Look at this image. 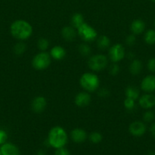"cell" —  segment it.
I'll return each instance as SVG.
<instances>
[{"instance_id": "1", "label": "cell", "mask_w": 155, "mask_h": 155, "mask_svg": "<svg viewBox=\"0 0 155 155\" xmlns=\"http://www.w3.org/2000/svg\"><path fill=\"white\" fill-rule=\"evenodd\" d=\"M10 33L15 39L24 41L31 36L33 27L25 20H16L11 24Z\"/></svg>"}, {"instance_id": "2", "label": "cell", "mask_w": 155, "mask_h": 155, "mask_svg": "<svg viewBox=\"0 0 155 155\" xmlns=\"http://www.w3.org/2000/svg\"><path fill=\"white\" fill-rule=\"evenodd\" d=\"M47 142L50 146L55 149L63 148L68 142L66 131L59 126H55L49 132Z\"/></svg>"}, {"instance_id": "3", "label": "cell", "mask_w": 155, "mask_h": 155, "mask_svg": "<svg viewBox=\"0 0 155 155\" xmlns=\"http://www.w3.org/2000/svg\"><path fill=\"white\" fill-rule=\"evenodd\" d=\"M81 86L88 92H94L99 89L100 79L93 73H84L82 74L79 80Z\"/></svg>"}, {"instance_id": "4", "label": "cell", "mask_w": 155, "mask_h": 155, "mask_svg": "<svg viewBox=\"0 0 155 155\" xmlns=\"http://www.w3.org/2000/svg\"><path fill=\"white\" fill-rule=\"evenodd\" d=\"M52 58L50 53L40 51L37 53L32 59V67L36 71H43L50 67Z\"/></svg>"}, {"instance_id": "5", "label": "cell", "mask_w": 155, "mask_h": 155, "mask_svg": "<svg viewBox=\"0 0 155 155\" xmlns=\"http://www.w3.org/2000/svg\"><path fill=\"white\" fill-rule=\"evenodd\" d=\"M88 65L91 71L99 72L104 70L108 66V58L102 54H94L89 58Z\"/></svg>"}, {"instance_id": "6", "label": "cell", "mask_w": 155, "mask_h": 155, "mask_svg": "<svg viewBox=\"0 0 155 155\" xmlns=\"http://www.w3.org/2000/svg\"><path fill=\"white\" fill-rule=\"evenodd\" d=\"M77 33L81 39L86 42H93L97 37V32L95 29L85 22L77 29Z\"/></svg>"}, {"instance_id": "7", "label": "cell", "mask_w": 155, "mask_h": 155, "mask_svg": "<svg viewBox=\"0 0 155 155\" xmlns=\"http://www.w3.org/2000/svg\"><path fill=\"white\" fill-rule=\"evenodd\" d=\"M109 58L112 63H118L126 57L125 48L122 44L116 43L109 48Z\"/></svg>"}, {"instance_id": "8", "label": "cell", "mask_w": 155, "mask_h": 155, "mask_svg": "<svg viewBox=\"0 0 155 155\" xmlns=\"http://www.w3.org/2000/svg\"><path fill=\"white\" fill-rule=\"evenodd\" d=\"M147 130V127L145 124L141 121H134L131 123L129 127V131L132 136H135V137H141Z\"/></svg>"}, {"instance_id": "9", "label": "cell", "mask_w": 155, "mask_h": 155, "mask_svg": "<svg viewBox=\"0 0 155 155\" xmlns=\"http://www.w3.org/2000/svg\"><path fill=\"white\" fill-rule=\"evenodd\" d=\"M47 105V101L43 96H36L31 101V110L36 114H41L44 111Z\"/></svg>"}, {"instance_id": "10", "label": "cell", "mask_w": 155, "mask_h": 155, "mask_svg": "<svg viewBox=\"0 0 155 155\" xmlns=\"http://www.w3.org/2000/svg\"><path fill=\"white\" fill-rule=\"evenodd\" d=\"M138 104L142 108L150 110L152 107H155V95L150 93L141 95L138 98Z\"/></svg>"}, {"instance_id": "11", "label": "cell", "mask_w": 155, "mask_h": 155, "mask_svg": "<svg viewBox=\"0 0 155 155\" xmlns=\"http://www.w3.org/2000/svg\"><path fill=\"white\" fill-rule=\"evenodd\" d=\"M91 101V96L89 92H81L74 97V104L79 107H85L90 104Z\"/></svg>"}, {"instance_id": "12", "label": "cell", "mask_w": 155, "mask_h": 155, "mask_svg": "<svg viewBox=\"0 0 155 155\" xmlns=\"http://www.w3.org/2000/svg\"><path fill=\"white\" fill-rule=\"evenodd\" d=\"M141 89L147 93H151L155 91V76L147 75L141 83Z\"/></svg>"}, {"instance_id": "13", "label": "cell", "mask_w": 155, "mask_h": 155, "mask_svg": "<svg viewBox=\"0 0 155 155\" xmlns=\"http://www.w3.org/2000/svg\"><path fill=\"white\" fill-rule=\"evenodd\" d=\"M70 136H71L73 142L78 144L83 143L84 142L86 141L87 138H88L86 131L81 128H75L71 130Z\"/></svg>"}, {"instance_id": "14", "label": "cell", "mask_w": 155, "mask_h": 155, "mask_svg": "<svg viewBox=\"0 0 155 155\" xmlns=\"http://www.w3.org/2000/svg\"><path fill=\"white\" fill-rule=\"evenodd\" d=\"M61 34H62V38L65 41L72 42L75 39L78 33L76 31L75 28H74L72 26H65L62 29Z\"/></svg>"}, {"instance_id": "15", "label": "cell", "mask_w": 155, "mask_h": 155, "mask_svg": "<svg viewBox=\"0 0 155 155\" xmlns=\"http://www.w3.org/2000/svg\"><path fill=\"white\" fill-rule=\"evenodd\" d=\"M2 155H20L18 147L10 142H5L0 147Z\"/></svg>"}, {"instance_id": "16", "label": "cell", "mask_w": 155, "mask_h": 155, "mask_svg": "<svg viewBox=\"0 0 155 155\" xmlns=\"http://www.w3.org/2000/svg\"><path fill=\"white\" fill-rule=\"evenodd\" d=\"M50 56L56 61H61L66 55V51L61 45H55L50 49Z\"/></svg>"}, {"instance_id": "17", "label": "cell", "mask_w": 155, "mask_h": 155, "mask_svg": "<svg viewBox=\"0 0 155 155\" xmlns=\"http://www.w3.org/2000/svg\"><path fill=\"white\" fill-rule=\"evenodd\" d=\"M145 30V23L141 19L134 20L130 25V30L135 35L142 33Z\"/></svg>"}, {"instance_id": "18", "label": "cell", "mask_w": 155, "mask_h": 155, "mask_svg": "<svg viewBox=\"0 0 155 155\" xmlns=\"http://www.w3.org/2000/svg\"><path fill=\"white\" fill-rule=\"evenodd\" d=\"M143 65L142 63L138 59H135L132 60L130 65H129V72L132 75H138L141 72Z\"/></svg>"}, {"instance_id": "19", "label": "cell", "mask_w": 155, "mask_h": 155, "mask_svg": "<svg viewBox=\"0 0 155 155\" xmlns=\"http://www.w3.org/2000/svg\"><path fill=\"white\" fill-rule=\"evenodd\" d=\"M97 45L99 49L106 50L110 46V39L105 35H101L97 39Z\"/></svg>"}, {"instance_id": "20", "label": "cell", "mask_w": 155, "mask_h": 155, "mask_svg": "<svg viewBox=\"0 0 155 155\" xmlns=\"http://www.w3.org/2000/svg\"><path fill=\"white\" fill-rule=\"evenodd\" d=\"M139 90L138 88L134 86H129L125 90V95L126 98H132V99L136 101L139 98Z\"/></svg>"}, {"instance_id": "21", "label": "cell", "mask_w": 155, "mask_h": 155, "mask_svg": "<svg viewBox=\"0 0 155 155\" xmlns=\"http://www.w3.org/2000/svg\"><path fill=\"white\" fill-rule=\"evenodd\" d=\"M84 23V16L80 13H75L71 18V24L74 28L78 29L81 25Z\"/></svg>"}, {"instance_id": "22", "label": "cell", "mask_w": 155, "mask_h": 155, "mask_svg": "<svg viewBox=\"0 0 155 155\" xmlns=\"http://www.w3.org/2000/svg\"><path fill=\"white\" fill-rule=\"evenodd\" d=\"M27 50V45L23 41H19L13 47V51L16 55H22Z\"/></svg>"}, {"instance_id": "23", "label": "cell", "mask_w": 155, "mask_h": 155, "mask_svg": "<svg viewBox=\"0 0 155 155\" xmlns=\"http://www.w3.org/2000/svg\"><path fill=\"white\" fill-rule=\"evenodd\" d=\"M144 40L148 45L155 44V30L153 29L147 30L144 33Z\"/></svg>"}, {"instance_id": "24", "label": "cell", "mask_w": 155, "mask_h": 155, "mask_svg": "<svg viewBox=\"0 0 155 155\" xmlns=\"http://www.w3.org/2000/svg\"><path fill=\"white\" fill-rule=\"evenodd\" d=\"M78 51L82 56H89L91 53V48L87 43H81L78 46Z\"/></svg>"}, {"instance_id": "25", "label": "cell", "mask_w": 155, "mask_h": 155, "mask_svg": "<svg viewBox=\"0 0 155 155\" xmlns=\"http://www.w3.org/2000/svg\"><path fill=\"white\" fill-rule=\"evenodd\" d=\"M50 46L49 40L46 38H40L37 41V48L41 51H46Z\"/></svg>"}, {"instance_id": "26", "label": "cell", "mask_w": 155, "mask_h": 155, "mask_svg": "<svg viewBox=\"0 0 155 155\" xmlns=\"http://www.w3.org/2000/svg\"><path fill=\"white\" fill-rule=\"evenodd\" d=\"M88 138H89V140L91 141L92 143L98 144L100 143L102 141V139H103V136H102L101 133H99V132L94 131L92 132V133L89 135V137Z\"/></svg>"}, {"instance_id": "27", "label": "cell", "mask_w": 155, "mask_h": 155, "mask_svg": "<svg viewBox=\"0 0 155 155\" xmlns=\"http://www.w3.org/2000/svg\"><path fill=\"white\" fill-rule=\"evenodd\" d=\"M123 104H124V107L126 110H132L133 109H135V100L132 99V98H126V99L124 100Z\"/></svg>"}, {"instance_id": "28", "label": "cell", "mask_w": 155, "mask_h": 155, "mask_svg": "<svg viewBox=\"0 0 155 155\" xmlns=\"http://www.w3.org/2000/svg\"><path fill=\"white\" fill-rule=\"evenodd\" d=\"M143 120L146 123H150L154 120L155 118V114L153 113V111L152 110H147L146 112H144V114H143Z\"/></svg>"}, {"instance_id": "29", "label": "cell", "mask_w": 155, "mask_h": 155, "mask_svg": "<svg viewBox=\"0 0 155 155\" xmlns=\"http://www.w3.org/2000/svg\"><path fill=\"white\" fill-rule=\"evenodd\" d=\"M120 67L118 63H112L110 66L109 67V73L112 76H115L119 73Z\"/></svg>"}, {"instance_id": "30", "label": "cell", "mask_w": 155, "mask_h": 155, "mask_svg": "<svg viewBox=\"0 0 155 155\" xmlns=\"http://www.w3.org/2000/svg\"><path fill=\"white\" fill-rule=\"evenodd\" d=\"M136 42V38H135V34H129V36H127V37L126 38V45H129V46H132L134 45V44Z\"/></svg>"}, {"instance_id": "31", "label": "cell", "mask_w": 155, "mask_h": 155, "mask_svg": "<svg viewBox=\"0 0 155 155\" xmlns=\"http://www.w3.org/2000/svg\"><path fill=\"white\" fill-rule=\"evenodd\" d=\"M97 95L100 98H106V97H108L109 95V91L106 88H100V89H98Z\"/></svg>"}, {"instance_id": "32", "label": "cell", "mask_w": 155, "mask_h": 155, "mask_svg": "<svg viewBox=\"0 0 155 155\" xmlns=\"http://www.w3.org/2000/svg\"><path fill=\"white\" fill-rule=\"evenodd\" d=\"M147 69L152 73H155V58H151L147 61Z\"/></svg>"}, {"instance_id": "33", "label": "cell", "mask_w": 155, "mask_h": 155, "mask_svg": "<svg viewBox=\"0 0 155 155\" xmlns=\"http://www.w3.org/2000/svg\"><path fill=\"white\" fill-rule=\"evenodd\" d=\"M8 134L4 130H0V145L7 142Z\"/></svg>"}, {"instance_id": "34", "label": "cell", "mask_w": 155, "mask_h": 155, "mask_svg": "<svg viewBox=\"0 0 155 155\" xmlns=\"http://www.w3.org/2000/svg\"><path fill=\"white\" fill-rule=\"evenodd\" d=\"M54 155H71V154H70L69 151L68 149H66V148L63 147V148L56 149Z\"/></svg>"}, {"instance_id": "35", "label": "cell", "mask_w": 155, "mask_h": 155, "mask_svg": "<svg viewBox=\"0 0 155 155\" xmlns=\"http://www.w3.org/2000/svg\"><path fill=\"white\" fill-rule=\"evenodd\" d=\"M150 133L151 136L155 139V123L152 124L150 127Z\"/></svg>"}, {"instance_id": "36", "label": "cell", "mask_w": 155, "mask_h": 155, "mask_svg": "<svg viewBox=\"0 0 155 155\" xmlns=\"http://www.w3.org/2000/svg\"><path fill=\"white\" fill-rule=\"evenodd\" d=\"M126 56H127V58L129 59H130V60H133L134 58H135V54H133V52H132V51H130V52L127 53V54H126Z\"/></svg>"}, {"instance_id": "37", "label": "cell", "mask_w": 155, "mask_h": 155, "mask_svg": "<svg viewBox=\"0 0 155 155\" xmlns=\"http://www.w3.org/2000/svg\"><path fill=\"white\" fill-rule=\"evenodd\" d=\"M36 155H46V154L45 151H43V150H40L37 152V154H36Z\"/></svg>"}, {"instance_id": "38", "label": "cell", "mask_w": 155, "mask_h": 155, "mask_svg": "<svg viewBox=\"0 0 155 155\" xmlns=\"http://www.w3.org/2000/svg\"><path fill=\"white\" fill-rule=\"evenodd\" d=\"M147 155H155V151H150L147 153Z\"/></svg>"}, {"instance_id": "39", "label": "cell", "mask_w": 155, "mask_h": 155, "mask_svg": "<svg viewBox=\"0 0 155 155\" xmlns=\"http://www.w3.org/2000/svg\"><path fill=\"white\" fill-rule=\"evenodd\" d=\"M151 2H155V0H150Z\"/></svg>"}, {"instance_id": "40", "label": "cell", "mask_w": 155, "mask_h": 155, "mask_svg": "<svg viewBox=\"0 0 155 155\" xmlns=\"http://www.w3.org/2000/svg\"><path fill=\"white\" fill-rule=\"evenodd\" d=\"M0 155H2V153H1V151H0Z\"/></svg>"}, {"instance_id": "41", "label": "cell", "mask_w": 155, "mask_h": 155, "mask_svg": "<svg viewBox=\"0 0 155 155\" xmlns=\"http://www.w3.org/2000/svg\"><path fill=\"white\" fill-rule=\"evenodd\" d=\"M154 27H155V21H154Z\"/></svg>"}]
</instances>
